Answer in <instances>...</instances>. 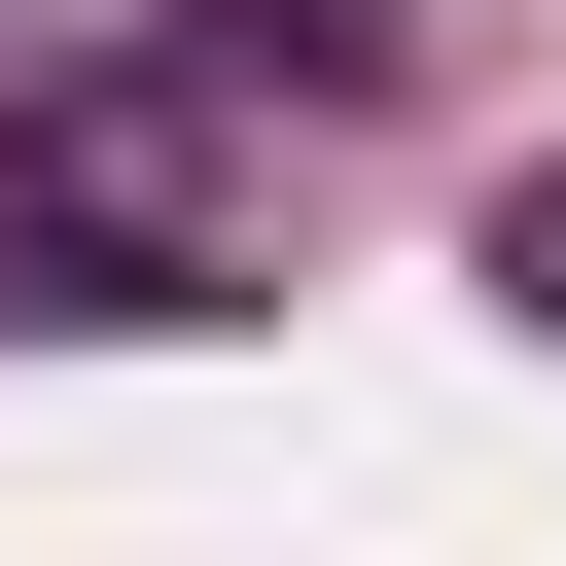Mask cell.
<instances>
[{
	"instance_id": "cell-1",
	"label": "cell",
	"mask_w": 566,
	"mask_h": 566,
	"mask_svg": "<svg viewBox=\"0 0 566 566\" xmlns=\"http://www.w3.org/2000/svg\"><path fill=\"white\" fill-rule=\"evenodd\" d=\"M248 283V71H0V318H212Z\"/></svg>"
},
{
	"instance_id": "cell-2",
	"label": "cell",
	"mask_w": 566,
	"mask_h": 566,
	"mask_svg": "<svg viewBox=\"0 0 566 566\" xmlns=\"http://www.w3.org/2000/svg\"><path fill=\"white\" fill-rule=\"evenodd\" d=\"M495 318H566V177H531V212H495Z\"/></svg>"
}]
</instances>
